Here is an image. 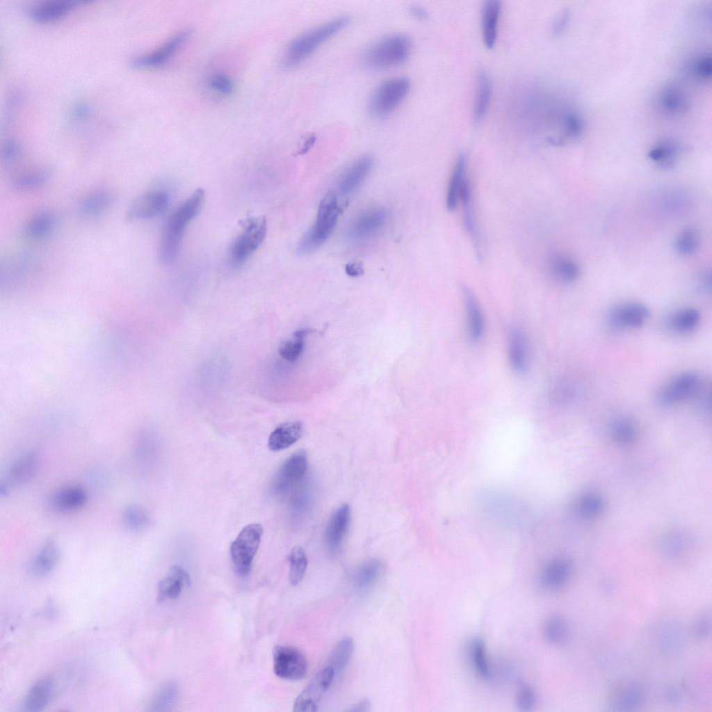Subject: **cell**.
<instances>
[{
  "label": "cell",
  "instance_id": "cell-30",
  "mask_svg": "<svg viewBox=\"0 0 712 712\" xmlns=\"http://www.w3.org/2000/svg\"><path fill=\"white\" fill-rule=\"evenodd\" d=\"M460 201L462 202L463 206L464 225L467 233L471 238L478 255L480 257H482L483 254V241L474 218V212L471 203V190L467 178L463 184Z\"/></svg>",
  "mask_w": 712,
  "mask_h": 712
},
{
  "label": "cell",
  "instance_id": "cell-21",
  "mask_svg": "<svg viewBox=\"0 0 712 712\" xmlns=\"http://www.w3.org/2000/svg\"><path fill=\"white\" fill-rule=\"evenodd\" d=\"M467 318V330L473 341H479L485 331V318L478 301L473 292L468 288H462Z\"/></svg>",
  "mask_w": 712,
  "mask_h": 712
},
{
  "label": "cell",
  "instance_id": "cell-27",
  "mask_svg": "<svg viewBox=\"0 0 712 712\" xmlns=\"http://www.w3.org/2000/svg\"><path fill=\"white\" fill-rule=\"evenodd\" d=\"M59 556L60 550L56 542L52 538L47 539L38 551L31 562L32 573L38 576L49 574L56 565Z\"/></svg>",
  "mask_w": 712,
  "mask_h": 712
},
{
  "label": "cell",
  "instance_id": "cell-62",
  "mask_svg": "<svg viewBox=\"0 0 712 712\" xmlns=\"http://www.w3.org/2000/svg\"><path fill=\"white\" fill-rule=\"evenodd\" d=\"M371 708V702L369 699H363L353 706L350 711H369Z\"/></svg>",
  "mask_w": 712,
  "mask_h": 712
},
{
  "label": "cell",
  "instance_id": "cell-52",
  "mask_svg": "<svg viewBox=\"0 0 712 712\" xmlns=\"http://www.w3.org/2000/svg\"><path fill=\"white\" fill-rule=\"evenodd\" d=\"M310 494L306 487L298 489L291 501V510L294 515H302L309 506Z\"/></svg>",
  "mask_w": 712,
  "mask_h": 712
},
{
  "label": "cell",
  "instance_id": "cell-19",
  "mask_svg": "<svg viewBox=\"0 0 712 712\" xmlns=\"http://www.w3.org/2000/svg\"><path fill=\"white\" fill-rule=\"evenodd\" d=\"M572 572L570 560L563 557L553 559L542 569L539 576L540 585L549 591L561 589L569 582Z\"/></svg>",
  "mask_w": 712,
  "mask_h": 712
},
{
  "label": "cell",
  "instance_id": "cell-14",
  "mask_svg": "<svg viewBox=\"0 0 712 712\" xmlns=\"http://www.w3.org/2000/svg\"><path fill=\"white\" fill-rule=\"evenodd\" d=\"M702 386L699 375L695 373L686 372L674 378L660 391L658 400L664 405H670L698 393Z\"/></svg>",
  "mask_w": 712,
  "mask_h": 712
},
{
  "label": "cell",
  "instance_id": "cell-55",
  "mask_svg": "<svg viewBox=\"0 0 712 712\" xmlns=\"http://www.w3.org/2000/svg\"><path fill=\"white\" fill-rule=\"evenodd\" d=\"M175 688H172V686H164L161 688L158 694L156 695L152 704V710L154 711H163L165 707L170 704L173 696L175 695Z\"/></svg>",
  "mask_w": 712,
  "mask_h": 712
},
{
  "label": "cell",
  "instance_id": "cell-7",
  "mask_svg": "<svg viewBox=\"0 0 712 712\" xmlns=\"http://www.w3.org/2000/svg\"><path fill=\"white\" fill-rule=\"evenodd\" d=\"M263 533L261 524L254 523L245 526L232 542L231 558L236 574L245 576L250 574L253 558L259 549Z\"/></svg>",
  "mask_w": 712,
  "mask_h": 712
},
{
  "label": "cell",
  "instance_id": "cell-46",
  "mask_svg": "<svg viewBox=\"0 0 712 712\" xmlns=\"http://www.w3.org/2000/svg\"><path fill=\"white\" fill-rule=\"evenodd\" d=\"M309 330H299L293 333V339L285 341L279 348L280 355L285 360L293 362L300 357L304 348V338Z\"/></svg>",
  "mask_w": 712,
  "mask_h": 712
},
{
  "label": "cell",
  "instance_id": "cell-59",
  "mask_svg": "<svg viewBox=\"0 0 712 712\" xmlns=\"http://www.w3.org/2000/svg\"><path fill=\"white\" fill-rule=\"evenodd\" d=\"M569 19L568 12H563L560 17L556 21L553 26V33L556 35L560 34L563 32L564 29L567 26V23Z\"/></svg>",
  "mask_w": 712,
  "mask_h": 712
},
{
  "label": "cell",
  "instance_id": "cell-57",
  "mask_svg": "<svg viewBox=\"0 0 712 712\" xmlns=\"http://www.w3.org/2000/svg\"><path fill=\"white\" fill-rule=\"evenodd\" d=\"M19 145L14 140L6 143L2 149V157L6 163H13L20 156Z\"/></svg>",
  "mask_w": 712,
  "mask_h": 712
},
{
  "label": "cell",
  "instance_id": "cell-38",
  "mask_svg": "<svg viewBox=\"0 0 712 712\" xmlns=\"http://www.w3.org/2000/svg\"><path fill=\"white\" fill-rule=\"evenodd\" d=\"M543 635L545 640L551 645H563L569 639V627L565 618L554 615L544 622Z\"/></svg>",
  "mask_w": 712,
  "mask_h": 712
},
{
  "label": "cell",
  "instance_id": "cell-8",
  "mask_svg": "<svg viewBox=\"0 0 712 712\" xmlns=\"http://www.w3.org/2000/svg\"><path fill=\"white\" fill-rule=\"evenodd\" d=\"M273 670L280 678L297 681L303 679L307 672L305 655L298 649L277 645L273 648Z\"/></svg>",
  "mask_w": 712,
  "mask_h": 712
},
{
  "label": "cell",
  "instance_id": "cell-53",
  "mask_svg": "<svg viewBox=\"0 0 712 712\" xmlns=\"http://www.w3.org/2000/svg\"><path fill=\"white\" fill-rule=\"evenodd\" d=\"M601 499L594 494L583 496L579 501L578 510L584 517H590L599 514L602 509Z\"/></svg>",
  "mask_w": 712,
  "mask_h": 712
},
{
  "label": "cell",
  "instance_id": "cell-1",
  "mask_svg": "<svg viewBox=\"0 0 712 712\" xmlns=\"http://www.w3.org/2000/svg\"><path fill=\"white\" fill-rule=\"evenodd\" d=\"M204 197V190L197 188L168 217L159 248V258L163 264H169L176 259L185 230L201 211Z\"/></svg>",
  "mask_w": 712,
  "mask_h": 712
},
{
  "label": "cell",
  "instance_id": "cell-28",
  "mask_svg": "<svg viewBox=\"0 0 712 712\" xmlns=\"http://www.w3.org/2000/svg\"><path fill=\"white\" fill-rule=\"evenodd\" d=\"M303 425L300 421H290L277 426L270 435L268 446L273 451L285 449L296 443L302 436Z\"/></svg>",
  "mask_w": 712,
  "mask_h": 712
},
{
  "label": "cell",
  "instance_id": "cell-15",
  "mask_svg": "<svg viewBox=\"0 0 712 712\" xmlns=\"http://www.w3.org/2000/svg\"><path fill=\"white\" fill-rule=\"evenodd\" d=\"M40 451L34 448L19 456L10 466L7 483L1 484V494L6 493L10 485L19 486L30 481L36 474L40 464Z\"/></svg>",
  "mask_w": 712,
  "mask_h": 712
},
{
  "label": "cell",
  "instance_id": "cell-32",
  "mask_svg": "<svg viewBox=\"0 0 712 712\" xmlns=\"http://www.w3.org/2000/svg\"><path fill=\"white\" fill-rule=\"evenodd\" d=\"M467 159L460 154L455 163L449 179L446 195V207L449 211H454L460 199V194L464 181L466 180Z\"/></svg>",
  "mask_w": 712,
  "mask_h": 712
},
{
  "label": "cell",
  "instance_id": "cell-61",
  "mask_svg": "<svg viewBox=\"0 0 712 712\" xmlns=\"http://www.w3.org/2000/svg\"><path fill=\"white\" fill-rule=\"evenodd\" d=\"M665 697L668 702L674 704L680 700L681 695L679 691L676 688L670 687L665 691Z\"/></svg>",
  "mask_w": 712,
  "mask_h": 712
},
{
  "label": "cell",
  "instance_id": "cell-31",
  "mask_svg": "<svg viewBox=\"0 0 712 712\" xmlns=\"http://www.w3.org/2000/svg\"><path fill=\"white\" fill-rule=\"evenodd\" d=\"M492 98V83L488 74L483 70L478 73L473 107V117L476 122L481 121L487 113Z\"/></svg>",
  "mask_w": 712,
  "mask_h": 712
},
{
  "label": "cell",
  "instance_id": "cell-45",
  "mask_svg": "<svg viewBox=\"0 0 712 712\" xmlns=\"http://www.w3.org/2000/svg\"><path fill=\"white\" fill-rule=\"evenodd\" d=\"M551 266L555 275L563 282H572L578 277L579 268L572 259L557 256L553 259Z\"/></svg>",
  "mask_w": 712,
  "mask_h": 712
},
{
  "label": "cell",
  "instance_id": "cell-51",
  "mask_svg": "<svg viewBox=\"0 0 712 712\" xmlns=\"http://www.w3.org/2000/svg\"><path fill=\"white\" fill-rule=\"evenodd\" d=\"M209 88L216 93L227 96L232 93L234 85L229 76L224 73H216L209 80Z\"/></svg>",
  "mask_w": 712,
  "mask_h": 712
},
{
  "label": "cell",
  "instance_id": "cell-3",
  "mask_svg": "<svg viewBox=\"0 0 712 712\" xmlns=\"http://www.w3.org/2000/svg\"><path fill=\"white\" fill-rule=\"evenodd\" d=\"M410 38L403 33H394L380 38L365 51L363 61L366 67L382 70L404 63L410 55Z\"/></svg>",
  "mask_w": 712,
  "mask_h": 712
},
{
  "label": "cell",
  "instance_id": "cell-25",
  "mask_svg": "<svg viewBox=\"0 0 712 712\" xmlns=\"http://www.w3.org/2000/svg\"><path fill=\"white\" fill-rule=\"evenodd\" d=\"M190 583V576L186 571L179 565H174L159 583V599H175L179 596L182 588Z\"/></svg>",
  "mask_w": 712,
  "mask_h": 712
},
{
  "label": "cell",
  "instance_id": "cell-35",
  "mask_svg": "<svg viewBox=\"0 0 712 712\" xmlns=\"http://www.w3.org/2000/svg\"><path fill=\"white\" fill-rule=\"evenodd\" d=\"M680 147L670 140L655 145L648 152V157L662 169L672 168L676 163Z\"/></svg>",
  "mask_w": 712,
  "mask_h": 712
},
{
  "label": "cell",
  "instance_id": "cell-50",
  "mask_svg": "<svg viewBox=\"0 0 712 712\" xmlns=\"http://www.w3.org/2000/svg\"><path fill=\"white\" fill-rule=\"evenodd\" d=\"M711 633V612L707 608L695 619L693 626V636L697 640L707 639Z\"/></svg>",
  "mask_w": 712,
  "mask_h": 712
},
{
  "label": "cell",
  "instance_id": "cell-10",
  "mask_svg": "<svg viewBox=\"0 0 712 712\" xmlns=\"http://www.w3.org/2000/svg\"><path fill=\"white\" fill-rule=\"evenodd\" d=\"M190 32L181 30L152 51L136 57L132 65L137 68H156L166 65L188 40Z\"/></svg>",
  "mask_w": 712,
  "mask_h": 712
},
{
  "label": "cell",
  "instance_id": "cell-34",
  "mask_svg": "<svg viewBox=\"0 0 712 712\" xmlns=\"http://www.w3.org/2000/svg\"><path fill=\"white\" fill-rule=\"evenodd\" d=\"M115 195L108 190H99L85 196L79 204V211L86 216L104 211L115 202Z\"/></svg>",
  "mask_w": 712,
  "mask_h": 712
},
{
  "label": "cell",
  "instance_id": "cell-2",
  "mask_svg": "<svg viewBox=\"0 0 712 712\" xmlns=\"http://www.w3.org/2000/svg\"><path fill=\"white\" fill-rule=\"evenodd\" d=\"M348 15H341L313 28L294 38L287 46L282 58L285 67L302 63L319 47L344 29L350 23Z\"/></svg>",
  "mask_w": 712,
  "mask_h": 712
},
{
  "label": "cell",
  "instance_id": "cell-6",
  "mask_svg": "<svg viewBox=\"0 0 712 712\" xmlns=\"http://www.w3.org/2000/svg\"><path fill=\"white\" fill-rule=\"evenodd\" d=\"M243 232L232 242L229 259L233 267H240L262 243L267 225L264 216L254 217L243 222Z\"/></svg>",
  "mask_w": 712,
  "mask_h": 712
},
{
  "label": "cell",
  "instance_id": "cell-49",
  "mask_svg": "<svg viewBox=\"0 0 712 712\" xmlns=\"http://www.w3.org/2000/svg\"><path fill=\"white\" fill-rule=\"evenodd\" d=\"M612 432L617 441L624 443L632 442L636 435L634 424L627 419L615 420L612 426Z\"/></svg>",
  "mask_w": 712,
  "mask_h": 712
},
{
  "label": "cell",
  "instance_id": "cell-26",
  "mask_svg": "<svg viewBox=\"0 0 712 712\" xmlns=\"http://www.w3.org/2000/svg\"><path fill=\"white\" fill-rule=\"evenodd\" d=\"M54 689V681L51 677H44L35 682L28 691L24 707L25 711H42L50 701Z\"/></svg>",
  "mask_w": 712,
  "mask_h": 712
},
{
  "label": "cell",
  "instance_id": "cell-48",
  "mask_svg": "<svg viewBox=\"0 0 712 712\" xmlns=\"http://www.w3.org/2000/svg\"><path fill=\"white\" fill-rule=\"evenodd\" d=\"M537 703V695L534 688L526 683H521L517 693L516 705L522 712L533 710Z\"/></svg>",
  "mask_w": 712,
  "mask_h": 712
},
{
  "label": "cell",
  "instance_id": "cell-11",
  "mask_svg": "<svg viewBox=\"0 0 712 712\" xmlns=\"http://www.w3.org/2000/svg\"><path fill=\"white\" fill-rule=\"evenodd\" d=\"M643 699L642 688L636 681L628 679L614 681L608 691V704L613 711L636 710L642 704Z\"/></svg>",
  "mask_w": 712,
  "mask_h": 712
},
{
  "label": "cell",
  "instance_id": "cell-41",
  "mask_svg": "<svg viewBox=\"0 0 712 712\" xmlns=\"http://www.w3.org/2000/svg\"><path fill=\"white\" fill-rule=\"evenodd\" d=\"M383 565L378 559H370L362 564L353 575V582L358 589H366L378 578Z\"/></svg>",
  "mask_w": 712,
  "mask_h": 712
},
{
  "label": "cell",
  "instance_id": "cell-17",
  "mask_svg": "<svg viewBox=\"0 0 712 712\" xmlns=\"http://www.w3.org/2000/svg\"><path fill=\"white\" fill-rule=\"evenodd\" d=\"M387 219L386 211L382 208L368 209L358 215L350 223L347 235L355 241L370 238L382 229Z\"/></svg>",
  "mask_w": 712,
  "mask_h": 712
},
{
  "label": "cell",
  "instance_id": "cell-47",
  "mask_svg": "<svg viewBox=\"0 0 712 712\" xmlns=\"http://www.w3.org/2000/svg\"><path fill=\"white\" fill-rule=\"evenodd\" d=\"M700 236L693 228L681 232L677 238L675 247L677 252L683 255H690L696 252L699 246Z\"/></svg>",
  "mask_w": 712,
  "mask_h": 712
},
{
  "label": "cell",
  "instance_id": "cell-12",
  "mask_svg": "<svg viewBox=\"0 0 712 712\" xmlns=\"http://www.w3.org/2000/svg\"><path fill=\"white\" fill-rule=\"evenodd\" d=\"M169 204L167 192L156 190L145 193L136 197L129 205L126 218L137 221L156 217L165 211Z\"/></svg>",
  "mask_w": 712,
  "mask_h": 712
},
{
  "label": "cell",
  "instance_id": "cell-40",
  "mask_svg": "<svg viewBox=\"0 0 712 712\" xmlns=\"http://www.w3.org/2000/svg\"><path fill=\"white\" fill-rule=\"evenodd\" d=\"M57 224L56 216L50 211L35 215L26 225L25 234L31 238H40L49 235Z\"/></svg>",
  "mask_w": 712,
  "mask_h": 712
},
{
  "label": "cell",
  "instance_id": "cell-29",
  "mask_svg": "<svg viewBox=\"0 0 712 712\" xmlns=\"http://www.w3.org/2000/svg\"><path fill=\"white\" fill-rule=\"evenodd\" d=\"M508 356L512 369L519 373H524L528 364V343L524 333L513 329L509 335Z\"/></svg>",
  "mask_w": 712,
  "mask_h": 712
},
{
  "label": "cell",
  "instance_id": "cell-54",
  "mask_svg": "<svg viewBox=\"0 0 712 712\" xmlns=\"http://www.w3.org/2000/svg\"><path fill=\"white\" fill-rule=\"evenodd\" d=\"M576 387L569 382H562L553 389L552 396L558 403H567L572 400L576 395Z\"/></svg>",
  "mask_w": 712,
  "mask_h": 712
},
{
  "label": "cell",
  "instance_id": "cell-60",
  "mask_svg": "<svg viewBox=\"0 0 712 712\" xmlns=\"http://www.w3.org/2000/svg\"><path fill=\"white\" fill-rule=\"evenodd\" d=\"M409 12L412 16L419 20H425L428 17V12L423 8L419 6H411L409 8Z\"/></svg>",
  "mask_w": 712,
  "mask_h": 712
},
{
  "label": "cell",
  "instance_id": "cell-22",
  "mask_svg": "<svg viewBox=\"0 0 712 712\" xmlns=\"http://www.w3.org/2000/svg\"><path fill=\"white\" fill-rule=\"evenodd\" d=\"M88 500L86 490L79 485H70L56 491L51 497L52 505L62 512H72L81 509Z\"/></svg>",
  "mask_w": 712,
  "mask_h": 712
},
{
  "label": "cell",
  "instance_id": "cell-23",
  "mask_svg": "<svg viewBox=\"0 0 712 712\" xmlns=\"http://www.w3.org/2000/svg\"><path fill=\"white\" fill-rule=\"evenodd\" d=\"M373 165L372 158L365 155L357 159L341 179L339 190L346 195L355 191L366 177Z\"/></svg>",
  "mask_w": 712,
  "mask_h": 712
},
{
  "label": "cell",
  "instance_id": "cell-13",
  "mask_svg": "<svg viewBox=\"0 0 712 712\" xmlns=\"http://www.w3.org/2000/svg\"><path fill=\"white\" fill-rule=\"evenodd\" d=\"M307 469L306 453L301 450L288 458L277 471L272 484L273 492L284 494L304 478Z\"/></svg>",
  "mask_w": 712,
  "mask_h": 712
},
{
  "label": "cell",
  "instance_id": "cell-24",
  "mask_svg": "<svg viewBox=\"0 0 712 712\" xmlns=\"http://www.w3.org/2000/svg\"><path fill=\"white\" fill-rule=\"evenodd\" d=\"M501 9V1L498 0L485 1L482 8L483 40L488 49L493 48L496 41Z\"/></svg>",
  "mask_w": 712,
  "mask_h": 712
},
{
  "label": "cell",
  "instance_id": "cell-16",
  "mask_svg": "<svg viewBox=\"0 0 712 712\" xmlns=\"http://www.w3.org/2000/svg\"><path fill=\"white\" fill-rule=\"evenodd\" d=\"M649 316L650 311L644 304L628 302L615 307L608 314V323L617 330L638 328Z\"/></svg>",
  "mask_w": 712,
  "mask_h": 712
},
{
  "label": "cell",
  "instance_id": "cell-39",
  "mask_svg": "<svg viewBox=\"0 0 712 712\" xmlns=\"http://www.w3.org/2000/svg\"><path fill=\"white\" fill-rule=\"evenodd\" d=\"M701 319L699 312L695 308H685L672 314L668 319V327L678 333H687L695 330Z\"/></svg>",
  "mask_w": 712,
  "mask_h": 712
},
{
  "label": "cell",
  "instance_id": "cell-43",
  "mask_svg": "<svg viewBox=\"0 0 712 712\" xmlns=\"http://www.w3.org/2000/svg\"><path fill=\"white\" fill-rule=\"evenodd\" d=\"M289 578L291 585H298L303 578L307 567V557L300 546L292 548L289 555Z\"/></svg>",
  "mask_w": 712,
  "mask_h": 712
},
{
  "label": "cell",
  "instance_id": "cell-20",
  "mask_svg": "<svg viewBox=\"0 0 712 712\" xmlns=\"http://www.w3.org/2000/svg\"><path fill=\"white\" fill-rule=\"evenodd\" d=\"M82 1L72 0H51L33 6L29 11L30 17L38 23H51L68 15Z\"/></svg>",
  "mask_w": 712,
  "mask_h": 712
},
{
  "label": "cell",
  "instance_id": "cell-33",
  "mask_svg": "<svg viewBox=\"0 0 712 712\" xmlns=\"http://www.w3.org/2000/svg\"><path fill=\"white\" fill-rule=\"evenodd\" d=\"M659 105L665 113L677 115L686 110L687 99L679 86L670 83L662 90L659 97Z\"/></svg>",
  "mask_w": 712,
  "mask_h": 712
},
{
  "label": "cell",
  "instance_id": "cell-36",
  "mask_svg": "<svg viewBox=\"0 0 712 712\" xmlns=\"http://www.w3.org/2000/svg\"><path fill=\"white\" fill-rule=\"evenodd\" d=\"M53 172L47 168L29 170L15 177L12 181V188L16 191H29L44 186L52 176Z\"/></svg>",
  "mask_w": 712,
  "mask_h": 712
},
{
  "label": "cell",
  "instance_id": "cell-4",
  "mask_svg": "<svg viewBox=\"0 0 712 712\" xmlns=\"http://www.w3.org/2000/svg\"><path fill=\"white\" fill-rule=\"evenodd\" d=\"M339 213L336 193L327 192L320 203L314 225L299 243L298 254H307L320 248L332 233Z\"/></svg>",
  "mask_w": 712,
  "mask_h": 712
},
{
  "label": "cell",
  "instance_id": "cell-9",
  "mask_svg": "<svg viewBox=\"0 0 712 712\" xmlns=\"http://www.w3.org/2000/svg\"><path fill=\"white\" fill-rule=\"evenodd\" d=\"M334 675V670L328 665L320 670L295 699L293 711H316L318 704L330 687Z\"/></svg>",
  "mask_w": 712,
  "mask_h": 712
},
{
  "label": "cell",
  "instance_id": "cell-18",
  "mask_svg": "<svg viewBox=\"0 0 712 712\" xmlns=\"http://www.w3.org/2000/svg\"><path fill=\"white\" fill-rule=\"evenodd\" d=\"M350 506L344 503L330 517L325 531V542L328 550L334 553L341 547L350 522Z\"/></svg>",
  "mask_w": 712,
  "mask_h": 712
},
{
  "label": "cell",
  "instance_id": "cell-42",
  "mask_svg": "<svg viewBox=\"0 0 712 712\" xmlns=\"http://www.w3.org/2000/svg\"><path fill=\"white\" fill-rule=\"evenodd\" d=\"M353 650V639L350 637H344L334 647L327 665L332 668L335 674L341 672L348 665Z\"/></svg>",
  "mask_w": 712,
  "mask_h": 712
},
{
  "label": "cell",
  "instance_id": "cell-37",
  "mask_svg": "<svg viewBox=\"0 0 712 712\" xmlns=\"http://www.w3.org/2000/svg\"><path fill=\"white\" fill-rule=\"evenodd\" d=\"M468 651L477 675L484 680L491 679L492 672L484 642L480 638H474L471 641Z\"/></svg>",
  "mask_w": 712,
  "mask_h": 712
},
{
  "label": "cell",
  "instance_id": "cell-5",
  "mask_svg": "<svg viewBox=\"0 0 712 712\" xmlns=\"http://www.w3.org/2000/svg\"><path fill=\"white\" fill-rule=\"evenodd\" d=\"M411 87L405 76H396L380 83L373 91L369 104L371 115L384 118L389 115L402 103Z\"/></svg>",
  "mask_w": 712,
  "mask_h": 712
},
{
  "label": "cell",
  "instance_id": "cell-56",
  "mask_svg": "<svg viewBox=\"0 0 712 712\" xmlns=\"http://www.w3.org/2000/svg\"><path fill=\"white\" fill-rule=\"evenodd\" d=\"M693 72L698 78L706 80L711 76V57L704 55L698 58L693 64Z\"/></svg>",
  "mask_w": 712,
  "mask_h": 712
},
{
  "label": "cell",
  "instance_id": "cell-63",
  "mask_svg": "<svg viewBox=\"0 0 712 712\" xmlns=\"http://www.w3.org/2000/svg\"><path fill=\"white\" fill-rule=\"evenodd\" d=\"M314 140L312 138H309L305 143V144L303 145L302 148L299 152V154H305V153H306L309 149V148L311 147L312 145L314 143Z\"/></svg>",
  "mask_w": 712,
  "mask_h": 712
},
{
  "label": "cell",
  "instance_id": "cell-44",
  "mask_svg": "<svg viewBox=\"0 0 712 712\" xmlns=\"http://www.w3.org/2000/svg\"><path fill=\"white\" fill-rule=\"evenodd\" d=\"M123 522L131 531L138 532L146 529L150 525V517L147 512L137 505H130L123 512Z\"/></svg>",
  "mask_w": 712,
  "mask_h": 712
},
{
  "label": "cell",
  "instance_id": "cell-58",
  "mask_svg": "<svg viewBox=\"0 0 712 712\" xmlns=\"http://www.w3.org/2000/svg\"><path fill=\"white\" fill-rule=\"evenodd\" d=\"M345 271L349 276L357 277L364 273V268L361 262L353 261L346 265Z\"/></svg>",
  "mask_w": 712,
  "mask_h": 712
}]
</instances>
